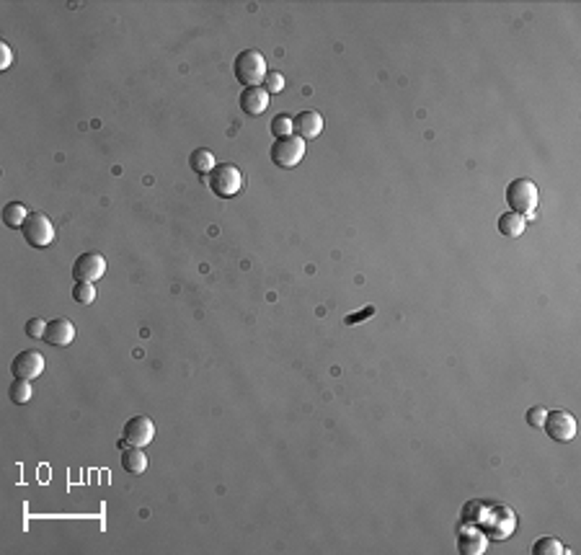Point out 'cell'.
<instances>
[{"label":"cell","mask_w":581,"mask_h":555,"mask_svg":"<svg viewBox=\"0 0 581 555\" xmlns=\"http://www.w3.org/2000/svg\"><path fill=\"white\" fill-rule=\"evenodd\" d=\"M538 186L530 179H514L507 186V205L512 207V212L524 214L527 220L535 217V207H538Z\"/></svg>","instance_id":"obj_1"},{"label":"cell","mask_w":581,"mask_h":555,"mask_svg":"<svg viewBox=\"0 0 581 555\" xmlns=\"http://www.w3.org/2000/svg\"><path fill=\"white\" fill-rule=\"evenodd\" d=\"M235 78L238 83H243L246 88H254V85H261L264 75H266V60L259 49H243L235 57Z\"/></svg>","instance_id":"obj_2"},{"label":"cell","mask_w":581,"mask_h":555,"mask_svg":"<svg viewBox=\"0 0 581 555\" xmlns=\"http://www.w3.org/2000/svg\"><path fill=\"white\" fill-rule=\"evenodd\" d=\"M207 186L212 189L214 196L220 199H230L243 189V173L238 171L233 163H217L207 179Z\"/></svg>","instance_id":"obj_3"},{"label":"cell","mask_w":581,"mask_h":555,"mask_svg":"<svg viewBox=\"0 0 581 555\" xmlns=\"http://www.w3.org/2000/svg\"><path fill=\"white\" fill-rule=\"evenodd\" d=\"M21 233H24V240L32 248H47V245H52V240H55V225L50 222V217L41 212H32L29 217H26L24 228H21Z\"/></svg>","instance_id":"obj_4"},{"label":"cell","mask_w":581,"mask_h":555,"mask_svg":"<svg viewBox=\"0 0 581 555\" xmlns=\"http://www.w3.org/2000/svg\"><path fill=\"white\" fill-rule=\"evenodd\" d=\"M269 156H271V163L279 165V168H295L305 156V139H300L297 135L277 139L271 145Z\"/></svg>","instance_id":"obj_5"},{"label":"cell","mask_w":581,"mask_h":555,"mask_svg":"<svg viewBox=\"0 0 581 555\" xmlns=\"http://www.w3.org/2000/svg\"><path fill=\"white\" fill-rule=\"evenodd\" d=\"M542 429L553 441H571L576 437V418L568 411H550L545 413Z\"/></svg>","instance_id":"obj_6"},{"label":"cell","mask_w":581,"mask_h":555,"mask_svg":"<svg viewBox=\"0 0 581 555\" xmlns=\"http://www.w3.org/2000/svg\"><path fill=\"white\" fill-rule=\"evenodd\" d=\"M107 274V259L101 254H96V251H90V254H83L75 259L73 263V279L75 282H96V279H101Z\"/></svg>","instance_id":"obj_7"},{"label":"cell","mask_w":581,"mask_h":555,"mask_svg":"<svg viewBox=\"0 0 581 555\" xmlns=\"http://www.w3.org/2000/svg\"><path fill=\"white\" fill-rule=\"evenodd\" d=\"M11 372H13L16 380H36L44 372V357L34 349L18 351L13 362H11Z\"/></svg>","instance_id":"obj_8"},{"label":"cell","mask_w":581,"mask_h":555,"mask_svg":"<svg viewBox=\"0 0 581 555\" xmlns=\"http://www.w3.org/2000/svg\"><path fill=\"white\" fill-rule=\"evenodd\" d=\"M156 437V424L148 416H132L124 424V439L130 447H145Z\"/></svg>","instance_id":"obj_9"},{"label":"cell","mask_w":581,"mask_h":555,"mask_svg":"<svg viewBox=\"0 0 581 555\" xmlns=\"http://www.w3.org/2000/svg\"><path fill=\"white\" fill-rule=\"evenodd\" d=\"M269 93H266V88L264 85H254V88H243V93H240V109H243V114L248 116H259L266 111V107H269Z\"/></svg>","instance_id":"obj_10"},{"label":"cell","mask_w":581,"mask_h":555,"mask_svg":"<svg viewBox=\"0 0 581 555\" xmlns=\"http://www.w3.org/2000/svg\"><path fill=\"white\" fill-rule=\"evenodd\" d=\"M75 338V326L67 318H55L47 323V334H44V341L50 346H67L73 343Z\"/></svg>","instance_id":"obj_11"},{"label":"cell","mask_w":581,"mask_h":555,"mask_svg":"<svg viewBox=\"0 0 581 555\" xmlns=\"http://www.w3.org/2000/svg\"><path fill=\"white\" fill-rule=\"evenodd\" d=\"M323 132V116L318 111H300L295 116V135L300 139H315Z\"/></svg>","instance_id":"obj_12"},{"label":"cell","mask_w":581,"mask_h":555,"mask_svg":"<svg viewBox=\"0 0 581 555\" xmlns=\"http://www.w3.org/2000/svg\"><path fill=\"white\" fill-rule=\"evenodd\" d=\"M148 455H145V449L142 447H127L122 455V467L127 470V473L132 475H142L145 470H148Z\"/></svg>","instance_id":"obj_13"},{"label":"cell","mask_w":581,"mask_h":555,"mask_svg":"<svg viewBox=\"0 0 581 555\" xmlns=\"http://www.w3.org/2000/svg\"><path fill=\"white\" fill-rule=\"evenodd\" d=\"M527 228V217L517 212H504L499 217V233L504 238H519Z\"/></svg>","instance_id":"obj_14"},{"label":"cell","mask_w":581,"mask_h":555,"mask_svg":"<svg viewBox=\"0 0 581 555\" xmlns=\"http://www.w3.org/2000/svg\"><path fill=\"white\" fill-rule=\"evenodd\" d=\"M189 165H191V171H197V173H212V168L217 163H214V156H212V150H207V147H199V150H194L191 156H189Z\"/></svg>","instance_id":"obj_15"},{"label":"cell","mask_w":581,"mask_h":555,"mask_svg":"<svg viewBox=\"0 0 581 555\" xmlns=\"http://www.w3.org/2000/svg\"><path fill=\"white\" fill-rule=\"evenodd\" d=\"M29 210H26L21 202H11V205H6L3 207V222L8 225V228H24V222H26V217H29Z\"/></svg>","instance_id":"obj_16"},{"label":"cell","mask_w":581,"mask_h":555,"mask_svg":"<svg viewBox=\"0 0 581 555\" xmlns=\"http://www.w3.org/2000/svg\"><path fill=\"white\" fill-rule=\"evenodd\" d=\"M486 550V540L478 532H463L460 535V553L463 555H481Z\"/></svg>","instance_id":"obj_17"},{"label":"cell","mask_w":581,"mask_h":555,"mask_svg":"<svg viewBox=\"0 0 581 555\" xmlns=\"http://www.w3.org/2000/svg\"><path fill=\"white\" fill-rule=\"evenodd\" d=\"M34 395L32 390V380H16V383H11L8 388V398L11 403H16V406H24V403H29Z\"/></svg>","instance_id":"obj_18"},{"label":"cell","mask_w":581,"mask_h":555,"mask_svg":"<svg viewBox=\"0 0 581 555\" xmlns=\"http://www.w3.org/2000/svg\"><path fill=\"white\" fill-rule=\"evenodd\" d=\"M271 135L277 139H282V137H292V132H295V119L289 114H277L274 119H271Z\"/></svg>","instance_id":"obj_19"},{"label":"cell","mask_w":581,"mask_h":555,"mask_svg":"<svg viewBox=\"0 0 581 555\" xmlns=\"http://www.w3.org/2000/svg\"><path fill=\"white\" fill-rule=\"evenodd\" d=\"M561 553H566V547L556 537H540L532 545V555H561Z\"/></svg>","instance_id":"obj_20"},{"label":"cell","mask_w":581,"mask_h":555,"mask_svg":"<svg viewBox=\"0 0 581 555\" xmlns=\"http://www.w3.org/2000/svg\"><path fill=\"white\" fill-rule=\"evenodd\" d=\"M73 300L78 302V305H90V302L96 300V287L90 285V282H75Z\"/></svg>","instance_id":"obj_21"},{"label":"cell","mask_w":581,"mask_h":555,"mask_svg":"<svg viewBox=\"0 0 581 555\" xmlns=\"http://www.w3.org/2000/svg\"><path fill=\"white\" fill-rule=\"evenodd\" d=\"M264 88H266L269 96L282 93L285 90V75L277 73V70H266V75H264Z\"/></svg>","instance_id":"obj_22"},{"label":"cell","mask_w":581,"mask_h":555,"mask_svg":"<svg viewBox=\"0 0 581 555\" xmlns=\"http://www.w3.org/2000/svg\"><path fill=\"white\" fill-rule=\"evenodd\" d=\"M44 334H47V323L41 318L26 320V336L29 338H44Z\"/></svg>","instance_id":"obj_23"},{"label":"cell","mask_w":581,"mask_h":555,"mask_svg":"<svg viewBox=\"0 0 581 555\" xmlns=\"http://www.w3.org/2000/svg\"><path fill=\"white\" fill-rule=\"evenodd\" d=\"M545 413L548 411L540 409V406H532L530 411H527V424L532 426V429H542V421H545Z\"/></svg>","instance_id":"obj_24"},{"label":"cell","mask_w":581,"mask_h":555,"mask_svg":"<svg viewBox=\"0 0 581 555\" xmlns=\"http://www.w3.org/2000/svg\"><path fill=\"white\" fill-rule=\"evenodd\" d=\"M369 315H375V308H364V310L357 313V315L352 313V315H346V318H344V323H346V326H357V323H362L364 318H369Z\"/></svg>","instance_id":"obj_25"},{"label":"cell","mask_w":581,"mask_h":555,"mask_svg":"<svg viewBox=\"0 0 581 555\" xmlns=\"http://www.w3.org/2000/svg\"><path fill=\"white\" fill-rule=\"evenodd\" d=\"M11 62H13V52H11V47L3 41V44H0V70H8Z\"/></svg>","instance_id":"obj_26"}]
</instances>
